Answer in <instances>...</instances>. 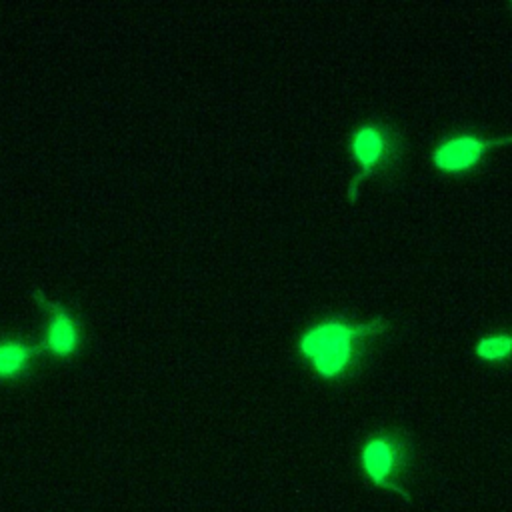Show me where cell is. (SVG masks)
<instances>
[{"instance_id": "obj_3", "label": "cell", "mask_w": 512, "mask_h": 512, "mask_svg": "<svg viewBox=\"0 0 512 512\" xmlns=\"http://www.w3.org/2000/svg\"><path fill=\"white\" fill-rule=\"evenodd\" d=\"M418 460L414 436L398 426L372 430L358 448V466L374 488L390 490L410 502L408 480Z\"/></svg>"}, {"instance_id": "obj_2", "label": "cell", "mask_w": 512, "mask_h": 512, "mask_svg": "<svg viewBox=\"0 0 512 512\" xmlns=\"http://www.w3.org/2000/svg\"><path fill=\"white\" fill-rule=\"evenodd\" d=\"M404 132L386 120L358 122L348 136V154L356 172L348 184V202H356L360 188L372 180H386L398 172L406 156Z\"/></svg>"}, {"instance_id": "obj_1", "label": "cell", "mask_w": 512, "mask_h": 512, "mask_svg": "<svg viewBox=\"0 0 512 512\" xmlns=\"http://www.w3.org/2000/svg\"><path fill=\"white\" fill-rule=\"evenodd\" d=\"M390 330L392 322L384 316L358 320L346 314H330L310 322L300 332L296 350L316 378L344 382L364 368Z\"/></svg>"}, {"instance_id": "obj_5", "label": "cell", "mask_w": 512, "mask_h": 512, "mask_svg": "<svg viewBox=\"0 0 512 512\" xmlns=\"http://www.w3.org/2000/svg\"><path fill=\"white\" fill-rule=\"evenodd\" d=\"M46 312L42 342L38 344L42 352H48L54 358H72L82 344V326L76 314L62 302L36 294Z\"/></svg>"}, {"instance_id": "obj_7", "label": "cell", "mask_w": 512, "mask_h": 512, "mask_svg": "<svg viewBox=\"0 0 512 512\" xmlns=\"http://www.w3.org/2000/svg\"><path fill=\"white\" fill-rule=\"evenodd\" d=\"M472 352L476 360L484 364H492V366L512 364V332L510 330L486 332L476 338Z\"/></svg>"}, {"instance_id": "obj_6", "label": "cell", "mask_w": 512, "mask_h": 512, "mask_svg": "<svg viewBox=\"0 0 512 512\" xmlns=\"http://www.w3.org/2000/svg\"><path fill=\"white\" fill-rule=\"evenodd\" d=\"M38 354H42L38 344L18 336H0V380L14 382L24 378Z\"/></svg>"}, {"instance_id": "obj_4", "label": "cell", "mask_w": 512, "mask_h": 512, "mask_svg": "<svg viewBox=\"0 0 512 512\" xmlns=\"http://www.w3.org/2000/svg\"><path fill=\"white\" fill-rule=\"evenodd\" d=\"M512 146V132L502 136H484L476 130H452L444 134L430 150L432 166L450 178H464L478 172L490 152Z\"/></svg>"}, {"instance_id": "obj_8", "label": "cell", "mask_w": 512, "mask_h": 512, "mask_svg": "<svg viewBox=\"0 0 512 512\" xmlns=\"http://www.w3.org/2000/svg\"><path fill=\"white\" fill-rule=\"evenodd\" d=\"M508 8H510V12H512V2H510V4H508Z\"/></svg>"}]
</instances>
